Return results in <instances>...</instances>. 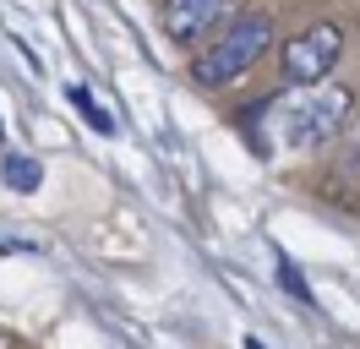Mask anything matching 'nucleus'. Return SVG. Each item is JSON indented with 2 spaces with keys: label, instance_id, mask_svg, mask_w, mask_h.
Returning a JSON list of instances; mask_svg holds the SVG:
<instances>
[{
  "label": "nucleus",
  "instance_id": "1",
  "mask_svg": "<svg viewBox=\"0 0 360 349\" xmlns=\"http://www.w3.org/2000/svg\"><path fill=\"white\" fill-rule=\"evenodd\" d=\"M349 109H355V99L338 82L290 87L284 99L268 104V137H273V148H284V153H316L344 131Z\"/></svg>",
  "mask_w": 360,
  "mask_h": 349
},
{
  "label": "nucleus",
  "instance_id": "2",
  "mask_svg": "<svg viewBox=\"0 0 360 349\" xmlns=\"http://www.w3.org/2000/svg\"><path fill=\"white\" fill-rule=\"evenodd\" d=\"M268 44H273V22L268 17H240L224 39L207 49V55H197L191 82H197V87H229V82H240L251 65L268 55Z\"/></svg>",
  "mask_w": 360,
  "mask_h": 349
},
{
  "label": "nucleus",
  "instance_id": "3",
  "mask_svg": "<svg viewBox=\"0 0 360 349\" xmlns=\"http://www.w3.org/2000/svg\"><path fill=\"white\" fill-rule=\"evenodd\" d=\"M338 49H344L338 27L316 22V27H306L300 39H290V44H284V77H290V82H300V87L328 82V71H333Z\"/></svg>",
  "mask_w": 360,
  "mask_h": 349
},
{
  "label": "nucleus",
  "instance_id": "4",
  "mask_svg": "<svg viewBox=\"0 0 360 349\" xmlns=\"http://www.w3.org/2000/svg\"><path fill=\"white\" fill-rule=\"evenodd\" d=\"M235 0H164V33L175 44H197L207 27H219L229 17Z\"/></svg>",
  "mask_w": 360,
  "mask_h": 349
},
{
  "label": "nucleus",
  "instance_id": "5",
  "mask_svg": "<svg viewBox=\"0 0 360 349\" xmlns=\"http://www.w3.org/2000/svg\"><path fill=\"white\" fill-rule=\"evenodd\" d=\"M71 104H77L82 115H88V126H93V131H104V137L115 131V120H110V115H104V109H98V104L88 99V87H77V82H71Z\"/></svg>",
  "mask_w": 360,
  "mask_h": 349
},
{
  "label": "nucleus",
  "instance_id": "6",
  "mask_svg": "<svg viewBox=\"0 0 360 349\" xmlns=\"http://www.w3.org/2000/svg\"><path fill=\"white\" fill-rule=\"evenodd\" d=\"M6 186L33 191V186H39V164H33V158H6Z\"/></svg>",
  "mask_w": 360,
  "mask_h": 349
},
{
  "label": "nucleus",
  "instance_id": "7",
  "mask_svg": "<svg viewBox=\"0 0 360 349\" xmlns=\"http://www.w3.org/2000/svg\"><path fill=\"white\" fill-rule=\"evenodd\" d=\"M338 170L349 174V180H360V131L349 137V142H344V158H338Z\"/></svg>",
  "mask_w": 360,
  "mask_h": 349
},
{
  "label": "nucleus",
  "instance_id": "8",
  "mask_svg": "<svg viewBox=\"0 0 360 349\" xmlns=\"http://www.w3.org/2000/svg\"><path fill=\"white\" fill-rule=\"evenodd\" d=\"M284 289H290V295H300V300H311V295H306V284H300V273H295L290 262H284Z\"/></svg>",
  "mask_w": 360,
  "mask_h": 349
}]
</instances>
